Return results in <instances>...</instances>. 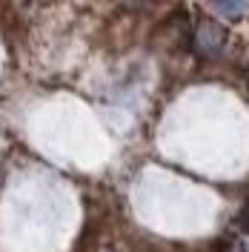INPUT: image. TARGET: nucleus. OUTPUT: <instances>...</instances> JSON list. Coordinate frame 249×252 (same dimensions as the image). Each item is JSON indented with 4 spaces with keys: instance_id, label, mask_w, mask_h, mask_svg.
I'll return each mask as SVG.
<instances>
[{
    "instance_id": "1",
    "label": "nucleus",
    "mask_w": 249,
    "mask_h": 252,
    "mask_svg": "<svg viewBox=\"0 0 249 252\" xmlns=\"http://www.w3.org/2000/svg\"><path fill=\"white\" fill-rule=\"evenodd\" d=\"M192 40H195L198 55H203V58H215V55H220V49L226 46V29L220 26L218 20L203 17V20H198V26H195Z\"/></svg>"
},
{
    "instance_id": "2",
    "label": "nucleus",
    "mask_w": 249,
    "mask_h": 252,
    "mask_svg": "<svg viewBox=\"0 0 249 252\" xmlns=\"http://www.w3.org/2000/svg\"><path fill=\"white\" fill-rule=\"evenodd\" d=\"M209 9L212 12H218L220 17H226V20H241V17L247 15V3H241V0H215V3H209Z\"/></svg>"
}]
</instances>
